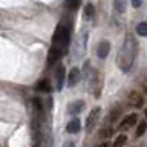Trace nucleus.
Segmentation results:
<instances>
[{
	"label": "nucleus",
	"instance_id": "5",
	"mask_svg": "<svg viewBox=\"0 0 147 147\" xmlns=\"http://www.w3.org/2000/svg\"><path fill=\"white\" fill-rule=\"evenodd\" d=\"M127 103L130 107H135V109H140L142 104H144V96H142L138 90H132L127 96Z\"/></svg>",
	"mask_w": 147,
	"mask_h": 147
},
{
	"label": "nucleus",
	"instance_id": "18",
	"mask_svg": "<svg viewBox=\"0 0 147 147\" xmlns=\"http://www.w3.org/2000/svg\"><path fill=\"white\" fill-rule=\"evenodd\" d=\"M80 3H81V0H66V8L69 11H77Z\"/></svg>",
	"mask_w": 147,
	"mask_h": 147
},
{
	"label": "nucleus",
	"instance_id": "8",
	"mask_svg": "<svg viewBox=\"0 0 147 147\" xmlns=\"http://www.w3.org/2000/svg\"><path fill=\"white\" fill-rule=\"evenodd\" d=\"M96 57L101 58V60H104V58H107V55L110 52V43L107 40H103V41H100L98 45H96Z\"/></svg>",
	"mask_w": 147,
	"mask_h": 147
},
{
	"label": "nucleus",
	"instance_id": "19",
	"mask_svg": "<svg viewBox=\"0 0 147 147\" xmlns=\"http://www.w3.org/2000/svg\"><path fill=\"white\" fill-rule=\"evenodd\" d=\"M113 133V129H112V126H106V127H103L100 130V136L101 138H107V136H110Z\"/></svg>",
	"mask_w": 147,
	"mask_h": 147
},
{
	"label": "nucleus",
	"instance_id": "15",
	"mask_svg": "<svg viewBox=\"0 0 147 147\" xmlns=\"http://www.w3.org/2000/svg\"><path fill=\"white\" fill-rule=\"evenodd\" d=\"M94 16H95V6L92 3H87L84 6V18L86 20H90Z\"/></svg>",
	"mask_w": 147,
	"mask_h": 147
},
{
	"label": "nucleus",
	"instance_id": "1",
	"mask_svg": "<svg viewBox=\"0 0 147 147\" xmlns=\"http://www.w3.org/2000/svg\"><path fill=\"white\" fill-rule=\"evenodd\" d=\"M72 40V28L66 22H60L52 35V45L48 52V64L54 66L67 51Z\"/></svg>",
	"mask_w": 147,
	"mask_h": 147
},
{
	"label": "nucleus",
	"instance_id": "12",
	"mask_svg": "<svg viewBox=\"0 0 147 147\" xmlns=\"http://www.w3.org/2000/svg\"><path fill=\"white\" fill-rule=\"evenodd\" d=\"M66 130L67 133H71V135H75V133H78L81 130V121L78 118H74L71 119V121L67 123V126H66Z\"/></svg>",
	"mask_w": 147,
	"mask_h": 147
},
{
	"label": "nucleus",
	"instance_id": "6",
	"mask_svg": "<svg viewBox=\"0 0 147 147\" xmlns=\"http://www.w3.org/2000/svg\"><path fill=\"white\" fill-rule=\"evenodd\" d=\"M136 123H138V115L136 113H130V115H127V117L123 118V121L119 123L118 129L121 132H126V130H129V129H132Z\"/></svg>",
	"mask_w": 147,
	"mask_h": 147
},
{
	"label": "nucleus",
	"instance_id": "10",
	"mask_svg": "<svg viewBox=\"0 0 147 147\" xmlns=\"http://www.w3.org/2000/svg\"><path fill=\"white\" fill-rule=\"evenodd\" d=\"M84 106H86V103H84L83 100L72 101V103L67 104V113H69V115H78L83 109H84Z\"/></svg>",
	"mask_w": 147,
	"mask_h": 147
},
{
	"label": "nucleus",
	"instance_id": "23",
	"mask_svg": "<svg viewBox=\"0 0 147 147\" xmlns=\"http://www.w3.org/2000/svg\"><path fill=\"white\" fill-rule=\"evenodd\" d=\"M144 115H146V121H147V107L144 109Z\"/></svg>",
	"mask_w": 147,
	"mask_h": 147
},
{
	"label": "nucleus",
	"instance_id": "14",
	"mask_svg": "<svg viewBox=\"0 0 147 147\" xmlns=\"http://www.w3.org/2000/svg\"><path fill=\"white\" fill-rule=\"evenodd\" d=\"M113 8L118 14H124L126 12V0H115L113 2Z\"/></svg>",
	"mask_w": 147,
	"mask_h": 147
},
{
	"label": "nucleus",
	"instance_id": "2",
	"mask_svg": "<svg viewBox=\"0 0 147 147\" xmlns=\"http://www.w3.org/2000/svg\"><path fill=\"white\" fill-rule=\"evenodd\" d=\"M136 54H138L136 40L132 35H127L117 54V66L119 67V71L124 74L130 72L133 67V63H135Z\"/></svg>",
	"mask_w": 147,
	"mask_h": 147
},
{
	"label": "nucleus",
	"instance_id": "16",
	"mask_svg": "<svg viewBox=\"0 0 147 147\" xmlns=\"http://www.w3.org/2000/svg\"><path fill=\"white\" fill-rule=\"evenodd\" d=\"M146 132H147V121L144 119V121H140V123H138V126H136V136L140 138V136L144 135Z\"/></svg>",
	"mask_w": 147,
	"mask_h": 147
},
{
	"label": "nucleus",
	"instance_id": "9",
	"mask_svg": "<svg viewBox=\"0 0 147 147\" xmlns=\"http://www.w3.org/2000/svg\"><path fill=\"white\" fill-rule=\"evenodd\" d=\"M80 80H81L80 69H78V67H72L71 71H69V74H67V86L69 87L77 86L78 83H80Z\"/></svg>",
	"mask_w": 147,
	"mask_h": 147
},
{
	"label": "nucleus",
	"instance_id": "22",
	"mask_svg": "<svg viewBox=\"0 0 147 147\" xmlns=\"http://www.w3.org/2000/svg\"><path fill=\"white\" fill-rule=\"evenodd\" d=\"M96 147H112V146H110V142H101V144H98Z\"/></svg>",
	"mask_w": 147,
	"mask_h": 147
},
{
	"label": "nucleus",
	"instance_id": "17",
	"mask_svg": "<svg viewBox=\"0 0 147 147\" xmlns=\"http://www.w3.org/2000/svg\"><path fill=\"white\" fill-rule=\"evenodd\" d=\"M136 34L141 37H147V22H141L136 26Z\"/></svg>",
	"mask_w": 147,
	"mask_h": 147
},
{
	"label": "nucleus",
	"instance_id": "11",
	"mask_svg": "<svg viewBox=\"0 0 147 147\" xmlns=\"http://www.w3.org/2000/svg\"><path fill=\"white\" fill-rule=\"evenodd\" d=\"M35 89L38 90V92H45V94H49V92L52 90V84H51V81L48 80V78H41V80L37 81Z\"/></svg>",
	"mask_w": 147,
	"mask_h": 147
},
{
	"label": "nucleus",
	"instance_id": "3",
	"mask_svg": "<svg viewBox=\"0 0 147 147\" xmlns=\"http://www.w3.org/2000/svg\"><path fill=\"white\" fill-rule=\"evenodd\" d=\"M100 115H101V107H100V106H98V107H94L89 112V115H87V118H86V130L87 132H90L92 129H94L95 124L98 123Z\"/></svg>",
	"mask_w": 147,
	"mask_h": 147
},
{
	"label": "nucleus",
	"instance_id": "21",
	"mask_svg": "<svg viewBox=\"0 0 147 147\" xmlns=\"http://www.w3.org/2000/svg\"><path fill=\"white\" fill-rule=\"evenodd\" d=\"M63 147H75V142H74V141H66Z\"/></svg>",
	"mask_w": 147,
	"mask_h": 147
},
{
	"label": "nucleus",
	"instance_id": "7",
	"mask_svg": "<svg viewBox=\"0 0 147 147\" xmlns=\"http://www.w3.org/2000/svg\"><path fill=\"white\" fill-rule=\"evenodd\" d=\"M121 113H123V107H121V106H115V107L107 113V117L104 118L106 126H112L113 123H117L118 118L121 117Z\"/></svg>",
	"mask_w": 147,
	"mask_h": 147
},
{
	"label": "nucleus",
	"instance_id": "20",
	"mask_svg": "<svg viewBox=\"0 0 147 147\" xmlns=\"http://www.w3.org/2000/svg\"><path fill=\"white\" fill-rule=\"evenodd\" d=\"M130 3H132L133 8H141L142 3H144V0H130Z\"/></svg>",
	"mask_w": 147,
	"mask_h": 147
},
{
	"label": "nucleus",
	"instance_id": "13",
	"mask_svg": "<svg viewBox=\"0 0 147 147\" xmlns=\"http://www.w3.org/2000/svg\"><path fill=\"white\" fill-rule=\"evenodd\" d=\"M126 142H127V135L121 133V135H118L117 138H115L112 147H124V146H126Z\"/></svg>",
	"mask_w": 147,
	"mask_h": 147
},
{
	"label": "nucleus",
	"instance_id": "4",
	"mask_svg": "<svg viewBox=\"0 0 147 147\" xmlns=\"http://www.w3.org/2000/svg\"><path fill=\"white\" fill-rule=\"evenodd\" d=\"M64 80H66V69H64L63 64H58L57 69H55V89L58 92L63 89Z\"/></svg>",
	"mask_w": 147,
	"mask_h": 147
}]
</instances>
